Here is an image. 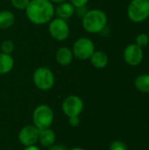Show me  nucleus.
Segmentation results:
<instances>
[{
    "instance_id": "f3484780",
    "label": "nucleus",
    "mask_w": 149,
    "mask_h": 150,
    "mask_svg": "<svg viewBox=\"0 0 149 150\" xmlns=\"http://www.w3.org/2000/svg\"><path fill=\"white\" fill-rule=\"evenodd\" d=\"M135 88L143 93H149V74L138 76L134 80Z\"/></svg>"
},
{
    "instance_id": "7ed1b4c3",
    "label": "nucleus",
    "mask_w": 149,
    "mask_h": 150,
    "mask_svg": "<svg viewBox=\"0 0 149 150\" xmlns=\"http://www.w3.org/2000/svg\"><path fill=\"white\" fill-rule=\"evenodd\" d=\"M127 16L134 23H141L149 16V0H132L127 8Z\"/></svg>"
},
{
    "instance_id": "39448f33",
    "label": "nucleus",
    "mask_w": 149,
    "mask_h": 150,
    "mask_svg": "<svg viewBox=\"0 0 149 150\" xmlns=\"http://www.w3.org/2000/svg\"><path fill=\"white\" fill-rule=\"evenodd\" d=\"M35 86L41 91H48L54 84V76L50 69L40 67L35 69L32 76Z\"/></svg>"
},
{
    "instance_id": "20e7f679",
    "label": "nucleus",
    "mask_w": 149,
    "mask_h": 150,
    "mask_svg": "<svg viewBox=\"0 0 149 150\" xmlns=\"http://www.w3.org/2000/svg\"><path fill=\"white\" fill-rule=\"evenodd\" d=\"M32 120L34 126L40 130L49 128L54 121L53 110L47 105H39L33 111Z\"/></svg>"
},
{
    "instance_id": "4468645a",
    "label": "nucleus",
    "mask_w": 149,
    "mask_h": 150,
    "mask_svg": "<svg viewBox=\"0 0 149 150\" xmlns=\"http://www.w3.org/2000/svg\"><path fill=\"white\" fill-rule=\"evenodd\" d=\"M90 63L97 69H104L107 66L109 58L108 55L103 51H95L90 58Z\"/></svg>"
},
{
    "instance_id": "dca6fc26",
    "label": "nucleus",
    "mask_w": 149,
    "mask_h": 150,
    "mask_svg": "<svg viewBox=\"0 0 149 150\" xmlns=\"http://www.w3.org/2000/svg\"><path fill=\"white\" fill-rule=\"evenodd\" d=\"M15 22V15L12 11L4 10L0 11V29H7Z\"/></svg>"
},
{
    "instance_id": "2eb2a0df",
    "label": "nucleus",
    "mask_w": 149,
    "mask_h": 150,
    "mask_svg": "<svg viewBox=\"0 0 149 150\" xmlns=\"http://www.w3.org/2000/svg\"><path fill=\"white\" fill-rule=\"evenodd\" d=\"M14 59L11 54L0 53V75H5L13 69Z\"/></svg>"
},
{
    "instance_id": "ddd939ff",
    "label": "nucleus",
    "mask_w": 149,
    "mask_h": 150,
    "mask_svg": "<svg viewBox=\"0 0 149 150\" xmlns=\"http://www.w3.org/2000/svg\"><path fill=\"white\" fill-rule=\"evenodd\" d=\"M55 140H56L55 133L52 129H50V127L47 129L40 130L39 141L41 146L45 148H49L55 143Z\"/></svg>"
},
{
    "instance_id": "5701e85b",
    "label": "nucleus",
    "mask_w": 149,
    "mask_h": 150,
    "mask_svg": "<svg viewBox=\"0 0 149 150\" xmlns=\"http://www.w3.org/2000/svg\"><path fill=\"white\" fill-rule=\"evenodd\" d=\"M48 150H68L67 148L62 145V144H54L52 145L51 147H49V149Z\"/></svg>"
},
{
    "instance_id": "6e6552de",
    "label": "nucleus",
    "mask_w": 149,
    "mask_h": 150,
    "mask_svg": "<svg viewBox=\"0 0 149 150\" xmlns=\"http://www.w3.org/2000/svg\"><path fill=\"white\" fill-rule=\"evenodd\" d=\"M62 111L68 118L78 117L83 109V101L82 98L76 95L67 97L61 105Z\"/></svg>"
},
{
    "instance_id": "aec40b11",
    "label": "nucleus",
    "mask_w": 149,
    "mask_h": 150,
    "mask_svg": "<svg viewBox=\"0 0 149 150\" xmlns=\"http://www.w3.org/2000/svg\"><path fill=\"white\" fill-rule=\"evenodd\" d=\"M30 0H11V3L12 4V6L15 9L18 10H25V8L27 7L28 4H29Z\"/></svg>"
},
{
    "instance_id": "f03ea898",
    "label": "nucleus",
    "mask_w": 149,
    "mask_h": 150,
    "mask_svg": "<svg viewBox=\"0 0 149 150\" xmlns=\"http://www.w3.org/2000/svg\"><path fill=\"white\" fill-rule=\"evenodd\" d=\"M106 13L99 9L87 11L82 18V25L83 29L90 33H101L107 25Z\"/></svg>"
},
{
    "instance_id": "0eeeda50",
    "label": "nucleus",
    "mask_w": 149,
    "mask_h": 150,
    "mask_svg": "<svg viewBox=\"0 0 149 150\" xmlns=\"http://www.w3.org/2000/svg\"><path fill=\"white\" fill-rule=\"evenodd\" d=\"M48 31L50 35L58 41L65 40L68 38L70 29L68 22L65 19L56 18L49 22Z\"/></svg>"
},
{
    "instance_id": "9b49d317",
    "label": "nucleus",
    "mask_w": 149,
    "mask_h": 150,
    "mask_svg": "<svg viewBox=\"0 0 149 150\" xmlns=\"http://www.w3.org/2000/svg\"><path fill=\"white\" fill-rule=\"evenodd\" d=\"M54 13L57 15V18L66 20L76 13V7L71 3L63 2L59 4L57 8L54 9Z\"/></svg>"
},
{
    "instance_id": "f8f14e48",
    "label": "nucleus",
    "mask_w": 149,
    "mask_h": 150,
    "mask_svg": "<svg viewBox=\"0 0 149 150\" xmlns=\"http://www.w3.org/2000/svg\"><path fill=\"white\" fill-rule=\"evenodd\" d=\"M74 54L72 49L68 47H61L57 49L55 59L57 62L61 66H68L71 63Z\"/></svg>"
},
{
    "instance_id": "cd10ccee",
    "label": "nucleus",
    "mask_w": 149,
    "mask_h": 150,
    "mask_svg": "<svg viewBox=\"0 0 149 150\" xmlns=\"http://www.w3.org/2000/svg\"><path fill=\"white\" fill-rule=\"evenodd\" d=\"M70 150H85L83 149H82V148H74V149H72Z\"/></svg>"
},
{
    "instance_id": "9d476101",
    "label": "nucleus",
    "mask_w": 149,
    "mask_h": 150,
    "mask_svg": "<svg viewBox=\"0 0 149 150\" xmlns=\"http://www.w3.org/2000/svg\"><path fill=\"white\" fill-rule=\"evenodd\" d=\"M40 129L35 126L28 125L23 127L18 133V141L25 146L34 145L39 141Z\"/></svg>"
},
{
    "instance_id": "6ab92c4d",
    "label": "nucleus",
    "mask_w": 149,
    "mask_h": 150,
    "mask_svg": "<svg viewBox=\"0 0 149 150\" xmlns=\"http://www.w3.org/2000/svg\"><path fill=\"white\" fill-rule=\"evenodd\" d=\"M1 53L11 54L14 51V44L11 40H5L1 43Z\"/></svg>"
},
{
    "instance_id": "a211bd4d",
    "label": "nucleus",
    "mask_w": 149,
    "mask_h": 150,
    "mask_svg": "<svg viewBox=\"0 0 149 150\" xmlns=\"http://www.w3.org/2000/svg\"><path fill=\"white\" fill-rule=\"evenodd\" d=\"M135 44L138 45L140 47L143 48L146 47L149 44V36L148 34L142 33L137 35L136 39H135Z\"/></svg>"
},
{
    "instance_id": "a878e982",
    "label": "nucleus",
    "mask_w": 149,
    "mask_h": 150,
    "mask_svg": "<svg viewBox=\"0 0 149 150\" xmlns=\"http://www.w3.org/2000/svg\"><path fill=\"white\" fill-rule=\"evenodd\" d=\"M25 150H40L37 146H35V145H32V146H27Z\"/></svg>"
},
{
    "instance_id": "c85d7f7f",
    "label": "nucleus",
    "mask_w": 149,
    "mask_h": 150,
    "mask_svg": "<svg viewBox=\"0 0 149 150\" xmlns=\"http://www.w3.org/2000/svg\"><path fill=\"white\" fill-rule=\"evenodd\" d=\"M148 19H149V16H148Z\"/></svg>"
},
{
    "instance_id": "4be33fe9",
    "label": "nucleus",
    "mask_w": 149,
    "mask_h": 150,
    "mask_svg": "<svg viewBox=\"0 0 149 150\" xmlns=\"http://www.w3.org/2000/svg\"><path fill=\"white\" fill-rule=\"evenodd\" d=\"M90 0H70V3L76 7H83V6H86V4H88Z\"/></svg>"
},
{
    "instance_id": "f257e3e1",
    "label": "nucleus",
    "mask_w": 149,
    "mask_h": 150,
    "mask_svg": "<svg viewBox=\"0 0 149 150\" xmlns=\"http://www.w3.org/2000/svg\"><path fill=\"white\" fill-rule=\"evenodd\" d=\"M25 11L29 21L34 25L47 24L54 15V7L49 0H30Z\"/></svg>"
},
{
    "instance_id": "412c9836",
    "label": "nucleus",
    "mask_w": 149,
    "mask_h": 150,
    "mask_svg": "<svg viewBox=\"0 0 149 150\" xmlns=\"http://www.w3.org/2000/svg\"><path fill=\"white\" fill-rule=\"evenodd\" d=\"M109 150H127V147L125 142L121 141H115L111 144Z\"/></svg>"
},
{
    "instance_id": "1a4fd4ad",
    "label": "nucleus",
    "mask_w": 149,
    "mask_h": 150,
    "mask_svg": "<svg viewBox=\"0 0 149 150\" xmlns=\"http://www.w3.org/2000/svg\"><path fill=\"white\" fill-rule=\"evenodd\" d=\"M124 60L125 62L133 67L140 65L144 58L143 48L140 47L135 43L128 45L124 50Z\"/></svg>"
},
{
    "instance_id": "423d86ee",
    "label": "nucleus",
    "mask_w": 149,
    "mask_h": 150,
    "mask_svg": "<svg viewBox=\"0 0 149 150\" xmlns=\"http://www.w3.org/2000/svg\"><path fill=\"white\" fill-rule=\"evenodd\" d=\"M96 51L94 42L86 37L76 40L73 45L72 52L76 58L79 60H88Z\"/></svg>"
},
{
    "instance_id": "bb28decb",
    "label": "nucleus",
    "mask_w": 149,
    "mask_h": 150,
    "mask_svg": "<svg viewBox=\"0 0 149 150\" xmlns=\"http://www.w3.org/2000/svg\"><path fill=\"white\" fill-rule=\"evenodd\" d=\"M49 1L52 3H56V4H61V3L66 2V0H49Z\"/></svg>"
},
{
    "instance_id": "b1692460",
    "label": "nucleus",
    "mask_w": 149,
    "mask_h": 150,
    "mask_svg": "<svg viewBox=\"0 0 149 150\" xmlns=\"http://www.w3.org/2000/svg\"><path fill=\"white\" fill-rule=\"evenodd\" d=\"M76 12L77 14H79V16H81L82 18L83 17V15L87 12V10L85 8V6H83V7H78V8H76Z\"/></svg>"
},
{
    "instance_id": "393cba45",
    "label": "nucleus",
    "mask_w": 149,
    "mask_h": 150,
    "mask_svg": "<svg viewBox=\"0 0 149 150\" xmlns=\"http://www.w3.org/2000/svg\"><path fill=\"white\" fill-rule=\"evenodd\" d=\"M79 117H73V118H69V123L71 126L76 127L79 124Z\"/></svg>"
}]
</instances>
